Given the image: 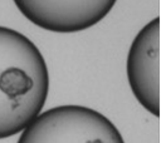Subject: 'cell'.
Instances as JSON below:
<instances>
[{"label":"cell","mask_w":161,"mask_h":143,"mask_svg":"<svg viewBox=\"0 0 161 143\" xmlns=\"http://www.w3.org/2000/svg\"><path fill=\"white\" fill-rule=\"evenodd\" d=\"M49 87L40 49L20 31L0 26V139L21 133L43 112Z\"/></svg>","instance_id":"1"},{"label":"cell","mask_w":161,"mask_h":143,"mask_svg":"<svg viewBox=\"0 0 161 143\" xmlns=\"http://www.w3.org/2000/svg\"><path fill=\"white\" fill-rule=\"evenodd\" d=\"M16 143H126L114 123L79 104L53 107L38 114Z\"/></svg>","instance_id":"2"},{"label":"cell","mask_w":161,"mask_h":143,"mask_svg":"<svg viewBox=\"0 0 161 143\" xmlns=\"http://www.w3.org/2000/svg\"><path fill=\"white\" fill-rule=\"evenodd\" d=\"M160 18L147 21L133 36L126 55V78L137 103L160 115Z\"/></svg>","instance_id":"3"},{"label":"cell","mask_w":161,"mask_h":143,"mask_svg":"<svg viewBox=\"0 0 161 143\" xmlns=\"http://www.w3.org/2000/svg\"><path fill=\"white\" fill-rule=\"evenodd\" d=\"M118 0H13L35 26L58 34L88 30L101 23Z\"/></svg>","instance_id":"4"}]
</instances>
